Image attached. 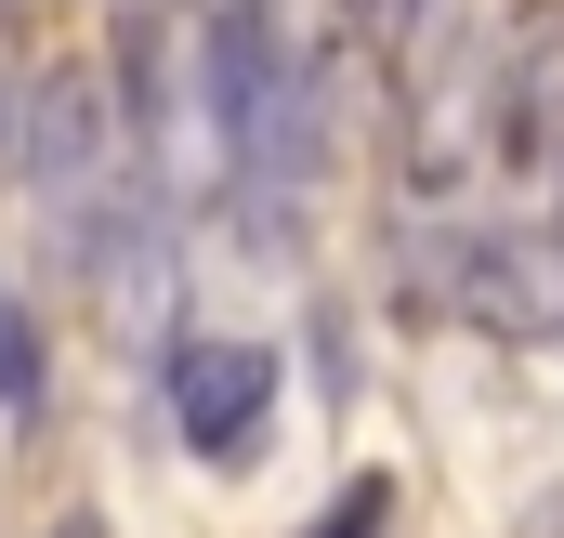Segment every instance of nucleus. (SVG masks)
<instances>
[{
	"label": "nucleus",
	"instance_id": "obj_5",
	"mask_svg": "<svg viewBox=\"0 0 564 538\" xmlns=\"http://www.w3.org/2000/svg\"><path fill=\"white\" fill-rule=\"evenodd\" d=\"M499 158L539 171V184H564V26H552V40H525L512 79H499Z\"/></svg>",
	"mask_w": 564,
	"mask_h": 538
},
{
	"label": "nucleus",
	"instance_id": "obj_4",
	"mask_svg": "<svg viewBox=\"0 0 564 538\" xmlns=\"http://www.w3.org/2000/svg\"><path fill=\"white\" fill-rule=\"evenodd\" d=\"M13 171H26L40 197H93V184L119 171V119H106V79H93V66H40V93H26V119H13Z\"/></svg>",
	"mask_w": 564,
	"mask_h": 538
},
{
	"label": "nucleus",
	"instance_id": "obj_2",
	"mask_svg": "<svg viewBox=\"0 0 564 538\" xmlns=\"http://www.w3.org/2000/svg\"><path fill=\"white\" fill-rule=\"evenodd\" d=\"M433 302L486 342H564V237L459 224V237H433Z\"/></svg>",
	"mask_w": 564,
	"mask_h": 538
},
{
	"label": "nucleus",
	"instance_id": "obj_10",
	"mask_svg": "<svg viewBox=\"0 0 564 538\" xmlns=\"http://www.w3.org/2000/svg\"><path fill=\"white\" fill-rule=\"evenodd\" d=\"M53 538H106V513H66V526H53Z\"/></svg>",
	"mask_w": 564,
	"mask_h": 538
},
{
	"label": "nucleus",
	"instance_id": "obj_11",
	"mask_svg": "<svg viewBox=\"0 0 564 538\" xmlns=\"http://www.w3.org/2000/svg\"><path fill=\"white\" fill-rule=\"evenodd\" d=\"M0 26H40V0H0Z\"/></svg>",
	"mask_w": 564,
	"mask_h": 538
},
{
	"label": "nucleus",
	"instance_id": "obj_1",
	"mask_svg": "<svg viewBox=\"0 0 564 538\" xmlns=\"http://www.w3.org/2000/svg\"><path fill=\"white\" fill-rule=\"evenodd\" d=\"M381 66H394V132H408L394 158H408L421 197H446V184L499 144V79H512V66L486 53L473 0H421V26H408Z\"/></svg>",
	"mask_w": 564,
	"mask_h": 538
},
{
	"label": "nucleus",
	"instance_id": "obj_6",
	"mask_svg": "<svg viewBox=\"0 0 564 538\" xmlns=\"http://www.w3.org/2000/svg\"><path fill=\"white\" fill-rule=\"evenodd\" d=\"M0 407L40 420V315H26V302H0Z\"/></svg>",
	"mask_w": 564,
	"mask_h": 538
},
{
	"label": "nucleus",
	"instance_id": "obj_8",
	"mask_svg": "<svg viewBox=\"0 0 564 538\" xmlns=\"http://www.w3.org/2000/svg\"><path fill=\"white\" fill-rule=\"evenodd\" d=\"M408 26H421V0H341V40H355V53H394Z\"/></svg>",
	"mask_w": 564,
	"mask_h": 538
},
{
	"label": "nucleus",
	"instance_id": "obj_12",
	"mask_svg": "<svg viewBox=\"0 0 564 538\" xmlns=\"http://www.w3.org/2000/svg\"><path fill=\"white\" fill-rule=\"evenodd\" d=\"M184 13H250V0H184Z\"/></svg>",
	"mask_w": 564,
	"mask_h": 538
},
{
	"label": "nucleus",
	"instance_id": "obj_9",
	"mask_svg": "<svg viewBox=\"0 0 564 538\" xmlns=\"http://www.w3.org/2000/svg\"><path fill=\"white\" fill-rule=\"evenodd\" d=\"M13 119H26V93H13V79H0V171H13Z\"/></svg>",
	"mask_w": 564,
	"mask_h": 538
},
{
	"label": "nucleus",
	"instance_id": "obj_3",
	"mask_svg": "<svg viewBox=\"0 0 564 538\" xmlns=\"http://www.w3.org/2000/svg\"><path fill=\"white\" fill-rule=\"evenodd\" d=\"M158 407H171V433L197 446V460H250L263 446V420H276V355L263 342H224V329H197V342H171V368H158Z\"/></svg>",
	"mask_w": 564,
	"mask_h": 538
},
{
	"label": "nucleus",
	"instance_id": "obj_7",
	"mask_svg": "<svg viewBox=\"0 0 564 538\" xmlns=\"http://www.w3.org/2000/svg\"><path fill=\"white\" fill-rule=\"evenodd\" d=\"M381 526H394V473H355V486H328V513L302 538H381Z\"/></svg>",
	"mask_w": 564,
	"mask_h": 538
},
{
	"label": "nucleus",
	"instance_id": "obj_13",
	"mask_svg": "<svg viewBox=\"0 0 564 538\" xmlns=\"http://www.w3.org/2000/svg\"><path fill=\"white\" fill-rule=\"evenodd\" d=\"M552 237H564V224H552Z\"/></svg>",
	"mask_w": 564,
	"mask_h": 538
}]
</instances>
